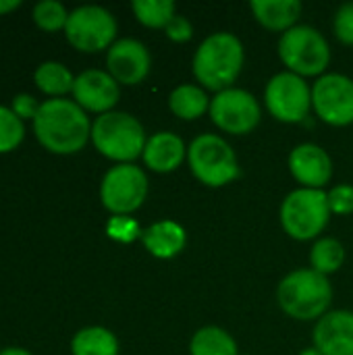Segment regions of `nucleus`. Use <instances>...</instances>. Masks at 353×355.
I'll return each mask as SVG.
<instances>
[{
	"label": "nucleus",
	"mask_w": 353,
	"mask_h": 355,
	"mask_svg": "<svg viewBox=\"0 0 353 355\" xmlns=\"http://www.w3.org/2000/svg\"><path fill=\"white\" fill-rule=\"evenodd\" d=\"M33 133L44 150L69 156L81 152L92 139V123L75 100L50 98L33 119Z\"/></svg>",
	"instance_id": "nucleus-1"
},
{
	"label": "nucleus",
	"mask_w": 353,
	"mask_h": 355,
	"mask_svg": "<svg viewBox=\"0 0 353 355\" xmlns=\"http://www.w3.org/2000/svg\"><path fill=\"white\" fill-rule=\"evenodd\" d=\"M243 62L246 50L241 40L231 31H214L198 46L191 60V71L204 89L218 94L233 87L241 75Z\"/></svg>",
	"instance_id": "nucleus-2"
},
{
	"label": "nucleus",
	"mask_w": 353,
	"mask_h": 355,
	"mask_svg": "<svg viewBox=\"0 0 353 355\" xmlns=\"http://www.w3.org/2000/svg\"><path fill=\"white\" fill-rule=\"evenodd\" d=\"M277 302L293 320H320L331 308L333 285L329 277L312 268H300L279 283Z\"/></svg>",
	"instance_id": "nucleus-3"
},
{
	"label": "nucleus",
	"mask_w": 353,
	"mask_h": 355,
	"mask_svg": "<svg viewBox=\"0 0 353 355\" xmlns=\"http://www.w3.org/2000/svg\"><path fill=\"white\" fill-rule=\"evenodd\" d=\"M94 148L117 164H133L148 144L144 125L129 112L110 110L92 123Z\"/></svg>",
	"instance_id": "nucleus-4"
},
{
	"label": "nucleus",
	"mask_w": 353,
	"mask_h": 355,
	"mask_svg": "<svg viewBox=\"0 0 353 355\" xmlns=\"http://www.w3.org/2000/svg\"><path fill=\"white\" fill-rule=\"evenodd\" d=\"M191 175L206 187H225L239 177V162L231 144L214 133H202L187 146Z\"/></svg>",
	"instance_id": "nucleus-5"
},
{
	"label": "nucleus",
	"mask_w": 353,
	"mask_h": 355,
	"mask_svg": "<svg viewBox=\"0 0 353 355\" xmlns=\"http://www.w3.org/2000/svg\"><path fill=\"white\" fill-rule=\"evenodd\" d=\"M281 227L295 241H312L327 229L331 218L329 196L325 189H293L281 204Z\"/></svg>",
	"instance_id": "nucleus-6"
},
{
	"label": "nucleus",
	"mask_w": 353,
	"mask_h": 355,
	"mask_svg": "<svg viewBox=\"0 0 353 355\" xmlns=\"http://www.w3.org/2000/svg\"><path fill=\"white\" fill-rule=\"evenodd\" d=\"M279 58L289 73L300 77H322L331 62L327 37L312 25H295L279 40Z\"/></svg>",
	"instance_id": "nucleus-7"
},
{
	"label": "nucleus",
	"mask_w": 353,
	"mask_h": 355,
	"mask_svg": "<svg viewBox=\"0 0 353 355\" xmlns=\"http://www.w3.org/2000/svg\"><path fill=\"white\" fill-rule=\"evenodd\" d=\"M117 19L110 10L98 4H85L69 12L64 35L75 50L92 54L108 50L117 42Z\"/></svg>",
	"instance_id": "nucleus-8"
},
{
	"label": "nucleus",
	"mask_w": 353,
	"mask_h": 355,
	"mask_svg": "<svg viewBox=\"0 0 353 355\" xmlns=\"http://www.w3.org/2000/svg\"><path fill=\"white\" fill-rule=\"evenodd\" d=\"M148 198V177L137 164H117L106 171L100 183L102 206L114 216H129Z\"/></svg>",
	"instance_id": "nucleus-9"
},
{
	"label": "nucleus",
	"mask_w": 353,
	"mask_h": 355,
	"mask_svg": "<svg viewBox=\"0 0 353 355\" xmlns=\"http://www.w3.org/2000/svg\"><path fill=\"white\" fill-rule=\"evenodd\" d=\"M264 104L275 121L287 125L302 123L312 110V87L304 77L281 71L266 83Z\"/></svg>",
	"instance_id": "nucleus-10"
},
{
	"label": "nucleus",
	"mask_w": 353,
	"mask_h": 355,
	"mask_svg": "<svg viewBox=\"0 0 353 355\" xmlns=\"http://www.w3.org/2000/svg\"><path fill=\"white\" fill-rule=\"evenodd\" d=\"M210 119L225 133L248 135L258 127L262 108L258 98L248 89L229 87L214 94L210 100Z\"/></svg>",
	"instance_id": "nucleus-11"
},
{
	"label": "nucleus",
	"mask_w": 353,
	"mask_h": 355,
	"mask_svg": "<svg viewBox=\"0 0 353 355\" xmlns=\"http://www.w3.org/2000/svg\"><path fill=\"white\" fill-rule=\"evenodd\" d=\"M312 110L331 127L353 123V79L343 73H325L312 85Z\"/></svg>",
	"instance_id": "nucleus-12"
},
{
	"label": "nucleus",
	"mask_w": 353,
	"mask_h": 355,
	"mask_svg": "<svg viewBox=\"0 0 353 355\" xmlns=\"http://www.w3.org/2000/svg\"><path fill=\"white\" fill-rule=\"evenodd\" d=\"M106 67L119 85H139L152 69V56L139 40L121 37L108 48Z\"/></svg>",
	"instance_id": "nucleus-13"
},
{
	"label": "nucleus",
	"mask_w": 353,
	"mask_h": 355,
	"mask_svg": "<svg viewBox=\"0 0 353 355\" xmlns=\"http://www.w3.org/2000/svg\"><path fill=\"white\" fill-rule=\"evenodd\" d=\"M71 94L73 100L85 112L106 114L117 106L121 98V87L108 71L87 69L75 77V85Z\"/></svg>",
	"instance_id": "nucleus-14"
},
{
	"label": "nucleus",
	"mask_w": 353,
	"mask_h": 355,
	"mask_svg": "<svg viewBox=\"0 0 353 355\" xmlns=\"http://www.w3.org/2000/svg\"><path fill=\"white\" fill-rule=\"evenodd\" d=\"M291 177L308 189H322L333 179V160L318 144H300L287 158Z\"/></svg>",
	"instance_id": "nucleus-15"
},
{
	"label": "nucleus",
	"mask_w": 353,
	"mask_h": 355,
	"mask_svg": "<svg viewBox=\"0 0 353 355\" xmlns=\"http://www.w3.org/2000/svg\"><path fill=\"white\" fill-rule=\"evenodd\" d=\"M312 341L320 355H353L352 310H329L316 320Z\"/></svg>",
	"instance_id": "nucleus-16"
},
{
	"label": "nucleus",
	"mask_w": 353,
	"mask_h": 355,
	"mask_svg": "<svg viewBox=\"0 0 353 355\" xmlns=\"http://www.w3.org/2000/svg\"><path fill=\"white\" fill-rule=\"evenodd\" d=\"M141 158L144 164L154 173H175L183 164V160H187V146L181 135L171 131H158L148 137Z\"/></svg>",
	"instance_id": "nucleus-17"
},
{
	"label": "nucleus",
	"mask_w": 353,
	"mask_h": 355,
	"mask_svg": "<svg viewBox=\"0 0 353 355\" xmlns=\"http://www.w3.org/2000/svg\"><path fill=\"white\" fill-rule=\"evenodd\" d=\"M141 243L150 256L158 260H171L185 250L187 233L175 220H158L141 231Z\"/></svg>",
	"instance_id": "nucleus-18"
},
{
	"label": "nucleus",
	"mask_w": 353,
	"mask_h": 355,
	"mask_svg": "<svg viewBox=\"0 0 353 355\" xmlns=\"http://www.w3.org/2000/svg\"><path fill=\"white\" fill-rule=\"evenodd\" d=\"M250 8L264 29L281 33L295 27L302 15L300 0H252Z\"/></svg>",
	"instance_id": "nucleus-19"
},
{
	"label": "nucleus",
	"mask_w": 353,
	"mask_h": 355,
	"mask_svg": "<svg viewBox=\"0 0 353 355\" xmlns=\"http://www.w3.org/2000/svg\"><path fill=\"white\" fill-rule=\"evenodd\" d=\"M210 100L206 89L196 83H183L169 96L171 112L181 121H196L204 112H210Z\"/></svg>",
	"instance_id": "nucleus-20"
},
{
	"label": "nucleus",
	"mask_w": 353,
	"mask_h": 355,
	"mask_svg": "<svg viewBox=\"0 0 353 355\" xmlns=\"http://www.w3.org/2000/svg\"><path fill=\"white\" fill-rule=\"evenodd\" d=\"M189 355H239V347L225 329L202 327L191 337Z\"/></svg>",
	"instance_id": "nucleus-21"
},
{
	"label": "nucleus",
	"mask_w": 353,
	"mask_h": 355,
	"mask_svg": "<svg viewBox=\"0 0 353 355\" xmlns=\"http://www.w3.org/2000/svg\"><path fill=\"white\" fill-rule=\"evenodd\" d=\"M73 355H119V339L104 327H85L71 341Z\"/></svg>",
	"instance_id": "nucleus-22"
},
{
	"label": "nucleus",
	"mask_w": 353,
	"mask_h": 355,
	"mask_svg": "<svg viewBox=\"0 0 353 355\" xmlns=\"http://www.w3.org/2000/svg\"><path fill=\"white\" fill-rule=\"evenodd\" d=\"M33 79H35L37 89L50 98H62L64 94L73 92V85H75L73 73L62 62H56V60L42 62L35 69Z\"/></svg>",
	"instance_id": "nucleus-23"
},
{
	"label": "nucleus",
	"mask_w": 353,
	"mask_h": 355,
	"mask_svg": "<svg viewBox=\"0 0 353 355\" xmlns=\"http://www.w3.org/2000/svg\"><path fill=\"white\" fill-rule=\"evenodd\" d=\"M345 262V248L335 237H318L310 250V268L329 277Z\"/></svg>",
	"instance_id": "nucleus-24"
},
{
	"label": "nucleus",
	"mask_w": 353,
	"mask_h": 355,
	"mask_svg": "<svg viewBox=\"0 0 353 355\" xmlns=\"http://www.w3.org/2000/svg\"><path fill=\"white\" fill-rule=\"evenodd\" d=\"M131 8L135 19L150 29H166V25L177 17L173 0H133Z\"/></svg>",
	"instance_id": "nucleus-25"
},
{
	"label": "nucleus",
	"mask_w": 353,
	"mask_h": 355,
	"mask_svg": "<svg viewBox=\"0 0 353 355\" xmlns=\"http://www.w3.org/2000/svg\"><path fill=\"white\" fill-rule=\"evenodd\" d=\"M25 137L23 121L6 106H0V154L12 152Z\"/></svg>",
	"instance_id": "nucleus-26"
},
{
	"label": "nucleus",
	"mask_w": 353,
	"mask_h": 355,
	"mask_svg": "<svg viewBox=\"0 0 353 355\" xmlns=\"http://www.w3.org/2000/svg\"><path fill=\"white\" fill-rule=\"evenodd\" d=\"M33 21L44 31H58L64 29L69 21V12L56 0H42L33 6Z\"/></svg>",
	"instance_id": "nucleus-27"
},
{
	"label": "nucleus",
	"mask_w": 353,
	"mask_h": 355,
	"mask_svg": "<svg viewBox=\"0 0 353 355\" xmlns=\"http://www.w3.org/2000/svg\"><path fill=\"white\" fill-rule=\"evenodd\" d=\"M141 227L131 216H110L106 223V235L119 243H131L135 239H141Z\"/></svg>",
	"instance_id": "nucleus-28"
},
{
	"label": "nucleus",
	"mask_w": 353,
	"mask_h": 355,
	"mask_svg": "<svg viewBox=\"0 0 353 355\" xmlns=\"http://www.w3.org/2000/svg\"><path fill=\"white\" fill-rule=\"evenodd\" d=\"M333 31L345 46H353V2H345L337 8L333 19Z\"/></svg>",
	"instance_id": "nucleus-29"
},
{
	"label": "nucleus",
	"mask_w": 353,
	"mask_h": 355,
	"mask_svg": "<svg viewBox=\"0 0 353 355\" xmlns=\"http://www.w3.org/2000/svg\"><path fill=\"white\" fill-rule=\"evenodd\" d=\"M327 196H329V208H331V214H339V216H347V214H352L353 185H350V183L335 185Z\"/></svg>",
	"instance_id": "nucleus-30"
},
{
	"label": "nucleus",
	"mask_w": 353,
	"mask_h": 355,
	"mask_svg": "<svg viewBox=\"0 0 353 355\" xmlns=\"http://www.w3.org/2000/svg\"><path fill=\"white\" fill-rule=\"evenodd\" d=\"M166 37L171 42H177V44H183V42H189L193 37V25L187 17H181L177 15L164 29Z\"/></svg>",
	"instance_id": "nucleus-31"
},
{
	"label": "nucleus",
	"mask_w": 353,
	"mask_h": 355,
	"mask_svg": "<svg viewBox=\"0 0 353 355\" xmlns=\"http://www.w3.org/2000/svg\"><path fill=\"white\" fill-rule=\"evenodd\" d=\"M40 102L33 98V96H29V94H17L15 98H12V102H10V110L21 119V121H25V119H35V114H37V110H40Z\"/></svg>",
	"instance_id": "nucleus-32"
},
{
	"label": "nucleus",
	"mask_w": 353,
	"mask_h": 355,
	"mask_svg": "<svg viewBox=\"0 0 353 355\" xmlns=\"http://www.w3.org/2000/svg\"><path fill=\"white\" fill-rule=\"evenodd\" d=\"M21 6V0H0V15H6Z\"/></svg>",
	"instance_id": "nucleus-33"
},
{
	"label": "nucleus",
	"mask_w": 353,
	"mask_h": 355,
	"mask_svg": "<svg viewBox=\"0 0 353 355\" xmlns=\"http://www.w3.org/2000/svg\"><path fill=\"white\" fill-rule=\"evenodd\" d=\"M0 355H31L27 349H23V347H6V349H2Z\"/></svg>",
	"instance_id": "nucleus-34"
},
{
	"label": "nucleus",
	"mask_w": 353,
	"mask_h": 355,
	"mask_svg": "<svg viewBox=\"0 0 353 355\" xmlns=\"http://www.w3.org/2000/svg\"><path fill=\"white\" fill-rule=\"evenodd\" d=\"M302 355H320V352H318V349H314V347H310V349L302 352Z\"/></svg>",
	"instance_id": "nucleus-35"
}]
</instances>
